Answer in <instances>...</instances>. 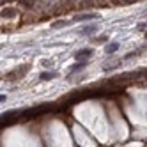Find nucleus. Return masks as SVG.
Here are the masks:
<instances>
[{"mask_svg": "<svg viewBox=\"0 0 147 147\" xmlns=\"http://www.w3.org/2000/svg\"><path fill=\"white\" fill-rule=\"evenodd\" d=\"M57 76V73H53V71H43L41 73V80H45V82H48V80H51V78H55Z\"/></svg>", "mask_w": 147, "mask_h": 147, "instance_id": "7ed1b4c3", "label": "nucleus"}, {"mask_svg": "<svg viewBox=\"0 0 147 147\" xmlns=\"http://www.w3.org/2000/svg\"><path fill=\"white\" fill-rule=\"evenodd\" d=\"M145 39H147V32H145Z\"/></svg>", "mask_w": 147, "mask_h": 147, "instance_id": "f8f14e48", "label": "nucleus"}, {"mask_svg": "<svg viewBox=\"0 0 147 147\" xmlns=\"http://www.w3.org/2000/svg\"><path fill=\"white\" fill-rule=\"evenodd\" d=\"M67 22H55V23H51V27L53 28H60V27H66Z\"/></svg>", "mask_w": 147, "mask_h": 147, "instance_id": "0eeeda50", "label": "nucleus"}, {"mask_svg": "<svg viewBox=\"0 0 147 147\" xmlns=\"http://www.w3.org/2000/svg\"><path fill=\"white\" fill-rule=\"evenodd\" d=\"M90 55H92V50L87 48V50H80V51H76V53H75V59L82 60V59H89Z\"/></svg>", "mask_w": 147, "mask_h": 147, "instance_id": "f03ea898", "label": "nucleus"}, {"mask_svg": "<svg viewBox=\"0 0 147 147\" xmlns=\"http://www.w3.org/2000/svg\"><path fill=\"white\" fill-rule=\"evenodd\" d=\"M99 16L94 14V13H87V14H78L73 18V22H85V20H98Z\"/></svg>", "mask_w": 147, "mask_h": 147, "instance_id": "f257e3e1", "label": "nucleus"}, {"mask_svg": "<svg viewBox=\"0 0 147 147\" xmlns=\"http://www.w3.org/2000/svg\"><path fill=\"white\" fill-rule=\"evenodd\" d=\"M96 41H98V43H105V41H107V37H105V36H103V37H96Z\"/></svg>", "mask_w": 147, "mask_h": 147, "instance_id": "1a4fd4ad", "label": "nucleus"}, {"mask_svg": "<svg viewBox=\"0 0 147 147\" xmlns=\"http://www.w3.org/2000/svg\"><path fill=\"white\" fill-rule=\"evenodd\" d=\"M96 25H87V27H83V30H82V34H85V36H89V34H92V32H96Z\"/></svg>", "mask_w": 147, "mask_h": 147, "instance_id": "20e7f679", "label": "nucleus"}, {"mask_svg": "<svg viewBox=\"0 0 147 147\" xmlns=\"http://www.w3.org/2000/svg\"><path fill=\"white\" fill-rule=\"evenodd\" d=\"M117 50H119V43H110L107 46V53H115Z\"/></svg>", "mask_w": 147, "mask_h": 147, "instance_id": "39448f33", "label": "nucleus"}, {"mask_svg": "<svg viewBox=\"0 0 147 147\" xmlns=\"http://www.w3.org/2000/svg\"><path fill=\"white\" fill-rule=\"evenodd\" d=\"M5 101V96H4V94H0V103H4Z\"/></svg>", "mask_w": 147, "mask_h": 147, "instance_id": "9d476101", "label": "nucleus"}, {"mask_svg": "<svg viewBox=\"0 0 147 147\" xmlns=\"http://www.w3.org/2000/svg\"><path fill=\"white\" fill-rule=\"evenodd\" d=\"M2 14H4V16H13V14H14V11H13V9H7V11H4Z\"/></svg>", "mask_w": 147, "mask_h": 147, "instance_id": "6e6552de", "label": "nucleus"}, {"mask_svg": "<svg viewBox=\"0 0 147 147\" xmlns=\"http://www.w3.org/2000/svg\"><path fill=\"white\" fill-rule=\"evenodd\" d=\"M85 64H87V62L83 60V62H78V64L71 66V73H75V71H80V69H83V67H85Z\"/></svg>", "mask_w": 147, "mask_h": 147, "instance_id": "423d86ee", "label": "nucleus"}, {"mask_svg": "<svg viewBox=\"0 0 147 147\" xmlns=\"http://www.w3.org/2000/svg\"><path fill=\"white\" fill-rule=\"evenodd\" d=\"M25 2H27V4H32V0H25Z\"/></svg>", "mask_w": 147, "mask_h": 147, "instance_id": "9b49d317", "label": "nucleus"}]
</instances>
